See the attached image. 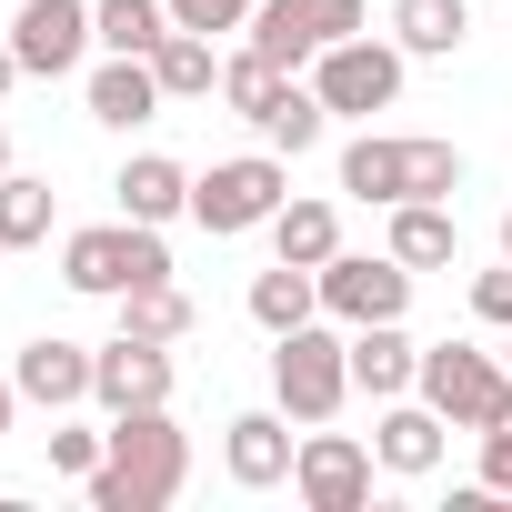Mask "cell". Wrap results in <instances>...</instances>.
<instances>
[{
    "instance_id": "cell-1",
    "label": "cell",
    "mask_w": 512,
    "mask_h": 512,
    "mask_svg": "<svg viewBox=\"0 0 512 512\" xmlns=\"http://www.w3.org/2000/svg\"><path fill=\"white\" fill-rule=\"evenodd\" d=\"M181 482H191V432L171 422V402H151V412H111V452L81 492L91 512H171Z\"/></svg>"
},
{
    "instance_id": "cell-2",
    "label": "cell",
    "mask_w": 512,
    "mask_h": 512,
    "mask_svg": "<svg viewBox=\"0 0 512 512\" xmlns=\"http://www.w3.org/2000/svg\"><path fill=\"white\" fill-rule=\"evenodd\" d=\"M61 282L81 292V302H121V292H141V282H171V241H161V221H81V231H61Z\"/></svg>"
},
{
    "instance_id": "cell-3",
    "label": "cell",
    "mask_w": 512,
    "mask_h": 512,
    "mask_svg": "<svg viewBox=\"0 0 512 512\" xmlns=\"http://www.w3.org/2000/svg\"><path fill=\"white\" fill-rule=\"evenodd\" d=\"M292 201V161L262 141V151H231L211 171H191V221L211 241H241V231H272V211Z\"/></svg>"
},
{
    "instance_id": "cell-4",
    "label": "cell",
    "mask_w": 512,
    "mask_h": 512,
    "mask_svg": "<svg viewBox=\"0 0 512 512\" xmlns=\"http://www.w3.org/2000/svg\"><path fill=\"white\" fill-rule=\"evenodd\" d=\"M272 402H282L302 432H312V422H332V412L352 402V332H342L332 312L272 342Z\"/></svg>"
},
{
    "instance_id": "cell-5",
    "label": "cell",
    "mask_w": 512,
    "mask_h": 512,
    "mask_svg": "<svg viewBox=\"0 0 512 512\" xmlns=\"http://www.w3.org/2000/svg\"><path fill=\"white\" fill-rule=\"evenodd\" d=\"M412 392H422L452 432H482V422H502V402H512V362L482 352V342H432Z\"/></svg>"
},
{
    "instance_id": "cell-6",
    "label": "cell",
    "mask_w": 512,
    "mask_h": 512,
    "mask_svg": "<svg viewBox=\"0 0 512 512\" xmlns=\"http://www.w3.org/2000/svg\"><path fill=\"white\" fill-rule=\"evenodd\" d=\"M402 71H412V51H402V41L352 31V41H332V51L312 61V91H322V111H332V121H372V111H392V101H402Z\"/></svg>"
},
{
    "instance_id": "cell-7",
    "label": "cell",
    "mask_w": 512,
    "mask_h": 512,
    "mask_svg": "<svg viewBox=\"0 0 512 512\" xmlns=\"http://www.w3.org/2000/svg\"><path fill=\"white\" fill-rule=\"evenodd\" d=\"M372 472H382V452H372L362 432H332V422H312L302 452H292L302 512H362V502H372Z\"/></svg>"
},
{
    "instance_id": "cell-8",
    "label": "cell",
    "mask_w": 512,
    "mask_h": 512,
    "mask_svg": "<svg viewBox=\"0 0 512 512\" xmlns=\"http://www.w3.org/2000/svg\"><path fill=\"white\" fill-rule=\"evenodd\" d=\"M412 282H422V272H402L392 251H332V262H322V312H332L342 332L402 322V312H412Z\"/></svg>"
},
{
    "instance_id": "cell-9",
    "label": "cell",
    "mask_w": 512,
    "mask_h": 512,
    "mask_svg": "<svg viewBox=\"0 0 512 512\" xmlns=\"http://www.w3.org/2000/svg\"><path fill=\"white\" fill-rule=\"evenodd\" d=\"M11 51H21V81H71L101 51L91 0H21V11H11Z\"/></svg>"
},
{
    "instance_id": "cell-10",
    "label": "cell",
    "mask_w": 512,
    "mask_h": 512,
    "mask_svg": "<svg viewBox=\"0 0 512 512\" xmlns=\"http://www.w3.org/2000/svg\"><path fill=\"white\" fill-rule=\"evenodd\" d=\"M171 342H141V332H111L101 342V362H91V402L101 412H151V402H171Z\"/></svg>"
},
{
    "instance_id": "cell-11",
    "label": "cell",
    "mask_w": 512,
    "mask_h": 512,
    "mask_svg": "<svg viewBox=\"0 0 512 512\" xmlns=\"http://www.w3.org/2000/svg\"><path fill=\"white\" fill-rule=\"evenodd\" d=\"M292 452H302V432H292L282 402H272V412H231V422H221V472H231L241 492L292 482Z\"/></svg>"
},
{
    "instance_id": "cell-12",
    "label": "cell",
    "mask_w": 512,
    "mask_h": 512,
    "mask_svg": "<svg viewBox=\"0 0 512 512\" xmlns=\"http://www.w3.org/2000/svg\"><path fill=\"white\" fill-rule=\"evenodd\" d=\"M91 342H61V332H41V342H21V362H11V382H21V402L31 412H81L91 402Z\"/></svg>"
},
{
    "instance_id": "cell-13",
    "label": "cell",
    "mask_w": 512,
    "mask_h": 512,
    "mask_svg": "<svg viewBox=\"0 0 512 512\" xmlns=\"http://www.w3.org/2000/svg\"><path fill=\"white\" fill-rule=\"evenodd\" d=\"M372 452H382V472H392V482H422V472H442V452H452V422H442L422 392H402V402H382V422H372Z\"/></svg>"
},
{
    "instance_id": "cell-14",
    "label": "cell",
    "mask_w": 512,
    "mask_h": 512,
    "mask_svg": "<svg viewBox=\"0 0 512 512\" xmlns=\"http://www.w3.org/2000/svg\"><path fill=\"white\" fill-rule=\"evenodd\" d=\"M81 111H91L101 131H141V121H161V111H171V91H161V71H151V61L101 51V71L81 81Z\"/></svg>"
},
{
    "instance_id": "cell-15",
    "label": "cell",
    "mask_w": 512,
    "mask_h": 512,
    "mask_svg": "<svg viewBox=\"0 0 512 512\" xmlns=\"http://www.w3.org/2000/svg\"><path fill=\"white\" fill-rule=\"evenodd\" d=\"M342 191L372 201V211L412 201V141H392V131H352V141H342Z\"/></svg>"
},
{
    "instance_id": "cell-16",
    "label": "cell",
    "mask_w": 512,
    "mask_h": 512,
    "mask_svg": "<svg viewBox=\"0 0 512 512\" xmlns=\"http://www.w3.org/2000/svg\"><path fill=\"white\" fill-rule=\"evenodd\" d=\"M412 382H422V342H412L402 322H362V332H352V392L402 402Z\"/></svg>"
},
{
    "instance_id": "cell-17",
    "label": "cell",
    "mask_w": 512,
    "mask_h": 512,
    "mask_svg": "<svg viewBox=\"0 0 512 512\" xmlns=\"http://www.w3.org/2000/svg\"><path fill=\"white\" fill-rule=\"evenodd\" d=\"M392 262L402 272H452L462 262V231H452V201H392Z\"/></svg>"
},
{
    "instance_id": "cell-18",
    "label": "cell",
    "mask_w": 512,
    "mask_h": 512,
    "mask_svg": "<svg viewBox=\"0 0 512 512\" xmlns=\"http://www.w3.org/2000/svg\"><path fill=\"white\" fill-rule=\"evenodd\" d=\"M111 191H121V211H131V221H161V231H171V221L191 211V171H181L171 151H131Z\"/></svg>"
},
{
    "instance_id": "cell-19",
    "label": "cell",
    "mask_w": 512,
    "mask_h": 512,
    "mask_svg": "<svg viewBox=\"0 0 512 512\" xmlns=\"http://www.w3.org/2000/svg\"><path fill=\"white\" fill-rule=\"evenodd\" d=\"M342 251V211L332 201H312V191H292L282 211H272V262H302V272H322Z\"/></svg>"
},
{
    "instance_id": "cell-20",
    "label": "cell",
    "mask_w": 512,
    "mask_h": 512,
    "mask_svg": "<svg viewBox=\"0 0 512 512\" xmlns=\"http://www.w3.org/2000/svg\"><path fill=\"white\" fill-rule=\"evenodd\" d=\"M251 322H262L272 342H282V332H302V322H322V272H302V262L251 272Z\"/></svg>"
},
{
    "instance_id": "cell-21",
    "label": "cell",
    "mask_w": 512,
    "mask_h": 512,
    "mask_svg": "<svg viewBox=\"0 0 512 512\" xmlns=\"http://www.w3.org/2000/svg\"><path fill=\"white\" fill-rule=\"evenodd\" d=\"M392 41L412 61H452L472 41V0H392Z\"/></svg>"
},
{
    "instance_id": "cell-22",
    "label": "cell",
    "mask_w": 512,
    "mask_h": 512,
    "mask_svg": "<svg viewBox=\"0 0 512 512\" xmlns=\"http://www.w3.org/2000/svg\"><path fill=\"white\" fill-rule=\"evenodd\" d=\"M61 221V191L41 171H0V251H41Z\"/></svg>"
},
{
    "instance_id": "cell-23",
    "label": "cell",
    "mask_w": 512,
    "mask_h": 512,
    "mask_svg": "<svg viewBox=\"0 0 512 512\" xmlns=\"http://www.w3.org/2000/svg\"><path fill=\"white\" fill-rule=\"evenodd\" d=\"M91 31H101V51L151 61V51L171 41V0H91Z\"/></svg>"
},
{
    "instance_id": "cell-24",
    "label": "cell",
    "mask_w": 512,
    "mask_h": 512,
    "mask_svg": "<svg viewBox=\"0 0 512 512\" xmlns=\"http://www.w3.org/2000/svg\"><path fill=\"white\" fill-rule=\"evenodd\" d=\"M151 71H161L171 101H211V91H221V51H211V31H181V21H171V41L151 51Z\"/></svg>"
},
{
    "instance_id": "cell-25",
    "label": "cell",
    "mask_w": 512,
    "mask_h": 512,
    "mask_svg": "<svg viewBox=\"0 0 512 512\" xmlns=\"http://www.w3.org/2000/svg\"><path fill=\"white\" fill-rule=\"evenodd\" d=\"M251 131H262V141H272L282 161H302V151H312V141L332 131V111H322V91H312V81H282V101H272L262 121H251Z\"/></svg>"
},
{
    "instance_id": "cell-26",
    "label": "cell",
    "mask_w": 512,
    "mask_h": 512,
    "mask_svg": "<svg viewBox=\"0 0 512 512\" xmlns=\"http://www.w3.org/2000/svg\"><path fill=\"white\" fill-rule=\"evenodd\" d=\"M111 312H121V332H141V342H191V322H201L181 282H141V292H121Z\"/></svg>"
},
{
    "instance_id": "cell-27",
    "label": "cell",
    "mask_w": 512,
    "mask_h": 512,
    "mask_svg": "<svg viewBox=\"0 0 512 512\" xmlns=\"http://www.w3.org/2000/svg\"><path fill=\"white\" fill-rule=\"evenodd\" d=\"M282 81H302V71H282L272 51H231V61H221V101H231L241 121H262V111L282 101Z\"/></svg>"
},
{
    "instance_id": "cell-28",
    "label": "cell",
    "mask_w": 512,
    "mask_h": 512,
    "mask_svg": "<svg viewBox=\"0 0 512 512\" xmlns=\"http://www.w3.org/2000/svg\"><path fill=\"white\" fill-rule=\"evenodd\" d=\"M251 51H272L282 71H312V61H322V41L282 11V0H262V11H251Z\"/></svg>"
},
{
    "instance_id": "cell-29",
    "label": "cell",
    "mask_w": 512,
    "mask_h": 512,
    "mask_svg": "<svg viewBox=\"0 0 512 512\" xmlns=\"http://www.w3.org/2000/svg\"><path fill=\"white\" fill-rule=\"evenodd\" d=\"M101 452H111V422H101V432H91V422H51V472H61V482H91Z\"/></svg>"
},
{
    "instance_id": "cell-30",
    "label": "cell",
    "mask_w": 512,
    "mask_h": 512,
    "mask_svg": "<svg viewBox=\"0 0 512 512\" xmlns=\"http://www.w3.org/2000/svg\"><path fill=\"white\" fill-rule=\"evenodd\" d=\"M282 11L332 51V41H352V31H372V0H282Z\"/></svg>"
},
{
    "instance_id": "cell-31",
    "label": "cell",
    "mask_w": 512,
    "mask_h": 512,
    "mask_svg": "<svg viewBox=\"0 0 512 512\" xmlns=\"http://www.w3.org/2000/svg\"><path fill=\"white\" fill-rule=\"evenodd\" d=\"M462 191V151L452 141H412V201H452Z\"/></svg>"
},
{
    "instance_id": "cell-32",
    "label": "cell",
    "mask_w": 512,
    "mask_h": 512,
    "mask_svg": "<svg viewBox=\"0 0 512 512\" xmlns=\"http://www.w3.org/2000/svg\"><path fill=\"white\" fill-rule=\"evenodd\" d=\"M251 11H262V0H171V21L181 31H211V41L221 31H251Z\"/></svg>"
},
{
    "instance_id": "cell-33",
    "label": "cell",
    "mask_w": 512,
    "mask_h": 512,
    "mask_svg": "<svg viewBox=\"0 0 512 512\" xmlns=\"http://www.w3.org/2000/svg\"><path fill=\"white\" fill-rule=\"evenodd\" d=\"M472 442H482V492L512 502V402H502V422H482Z\"/></svg>"
},
{
    "instance_id": "cell-34",
    "label": "cell",
    "mask_w": 512,
    "mask_h": 512,
    "mask_svg": "<svg viewBox=\"0 0 512 512\" xmlns=\"http://www.w3.org/2000/svg\"><path fill=\"white\" fill-rule=\"evenodd\" d=\"M472 312H482L492 332H512V262H502V272H472Z\"/></svg>"
},
{
    "instance_id": "cell-35",
    "label": "cell",
    "mask_w": 512,
    "mask_h": 512,
    "mask_svg": "<svg viewBox=\"0 0 512 512\" xmlns=\"http://www.w3.org/2000/svg\"><path fill=\"white\" fill-rule=\"evenodd\" d=\"M11 422H21V382H11V372H0V432H11Z\"/></svg>"
},
{
    "instance_id": "cell-36",
    "label": "cell",
    "mask_w": 512,
    "mask_h": 512,
    "mask_svg": "<svg viewBox=\"0 0 512 512\" xmlns=\"http://www.w3.org/2000/svg\"><path fill=\"white\" fill-rule=\"evenodd\" d=\"M21 81V51H11V31H0V91H11Z\"/></svg>"
},
{
    "instance_id": "cell-37",
    "label": "cell",
    "mask_w": 512,
    "mask_h": 512,
    "mask_svg": "<svg viewBox=\"0 0 512 512\" xmlns=\"http://www.w3.org/2000/svg\"><path fill=\"white\" fill-rule=\"evenodd\" d=\"M502 262H512V211H502Z\"/></svg>"
},
{
    "instance_id": "cell-38",
    "label": "cell",
    "mask_w": 512,
    "mask_h": 512,
    "mask_svg": "<svg viewBox=\"0 0 512 512\" xmlns=\"http://www.w3.org/2000/svg\"><path fill=\"white\" fill-rule=\"evenodd\" d=\"M0 171H11V131H0Z\"/></svg>"
},
{
    "instance_id": "cell-39",
    "label": "cell",
    "mask_w": 512,
    "mask_h": 512,
    "mask_svg": "<svg viewBox=\"0 0 512 512\" xmlns=\"http://www.w3.org/2000/svg\"><path fill=\"white\" fill-rule=\"evenodd\" d=\"M502 362H512V332H502Z\"/></svg>"
},
{
    "instance_id": "cell-40",
    "label": "cell",
    "mask_w": 512,
    "mask_h": 512,
    "mask_svg": "<svg viewBox=\"0 0 512 512\" xmlns=\"http://www.w3.org/2000/svg\"><path fill=\"white\" fill-rule=\"evenodd\" d=\"M0 262H11V251H0Z\"/></svg>"
}]
</instances>
